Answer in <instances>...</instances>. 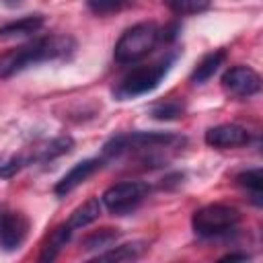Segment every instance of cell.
I'll return each instance as SVG.
<instances>
[{
	"instance_id": "cell-17",
	"label": "cell",
	"mask_w": 263,
	"mask_h": 263,
	"mask_svg": "<svg viewBox=\"0 0 263 263\" xmlns=\"http://www.w3.org/2000/svg\"><path fill=\"white\" fill-rule=\"evenodd\" d=\"M72 148H74V140L70 136H58L49 144H45L43 148H39V154L35 158L41 160V162H47V160H53V158H58L62 154H68Z\"/></svg>"
},
{
	"instance_id": "cell-15",
	"label": "cell",
	"mask_w": 263,
	"mask_h": 263,
	"mask_svg": "<svg viewBox=\"0 0 263 263\" xmlns=\"http://www.w3.org/2000/svg\"><path fill=\"white\" fill-rule=\"evenodd\" d=\"M45 18L41 14H29L23 16L18 21L6 23L4 27H0V37H16V35H31L35 31H39L43 27Z\"/></svg>"
},
{
	"instance_id": "cell-7",
	"label": "cell",
	"mask_w": 263,
	"mask_h": 263,
	"mask_svg": "<svg viewBox=\"0 0 263 263\" xmlns=\"http://www.w3.org/2000/svg\"><path fill=\"white\" fill-rule=\"evenodd\" d=\"M222 86L234 97H251L261 88V76L249 66H232L222 74Z\"/></svg>"
},
{
	"instance_id": "cell-23",
	"label": "cell",
	"mask_w": 263,
	"mask_h": 263,
	"mask_svg": "<svg viewBox=\"0 0 263 263\" xmlns=\"http://www.w3.org/2000/svg\"><path fill=\"white\" fill-rule=\"evenodd\" d=\"M245 261V259H249V255L247 253H228V255H224L220 261Z\"/></svg>"
},
{
	"instance_id": "cell-22",
	"label": "cell",
	"mask_w": 263,
	"mask_h": 263,
	"mask_svg": "<svg viewBox=\"0 0 263 263\" xmlns=\"http://www.w3.org/2000/svg\"><path fill=\"white\" fill-rule=\"evenodd\" d=\"M23 158H10V160H6V162H2L0 164V177H4V179H8V177H12L14 173H18L21 171V166H23Z\"/></svg>"
},
{
	"instance_id": "cell-11",
	"label": "cell",
	"mask_w": 263,
	"mask_h": 263,
	"mask_svg": "<svg viewBox=\"0 0 263 263\" xmlns=\"http://www.w3.org/2000/svg\"><path fill=\"white\" fill-rule=\"evenodd\" d=\"M70 236H72V228H70L68 224H60V226H55V228L49 232V236L45 238L43 247H41L39 261H53V259L60 255V251L68 245Z\"/></svg>"
},
{
	"instance_id": "cell-19",
	"label": "cell",
	"mask_w": 263,
	"mask_h": 263,
	"mask_svg": "<svg viewBox=\"0 0 263 263\" xmlns=\"http://www.w3.org/2000/svg\"><path fill=\"white\" fill-rule=\"evenodd\" d=\"M119 238V232L115 228H101L92 234H88L82 240V249L86 251H101V249H109L113 247V242Z\"/></svg>"
},
{
	"instance_id": "cell-21",
	"label": "cell",
	"mask_w": 263,
	"mask_h": 263,
	"mask_svg": "<svg viewBox=\"0 0 263 263\" xmlns=\"http://www.w3.org/2000/svg\"><path fill=\"white\" fill-rule=\"evenodd\" d=\"M86 6L92 14L105 16V14H113L123 8H129L132 0H86Z\"/></svg>"
},
{
	"instance_id": "cell-2",
	"label": "cell",
	"mask_w": 263,
	"mask_h": 263,
	"mask_svg": "<svg viewBox=\"0 0 263 263\" xmlns=\"http://www.w3.org/2000/svg\"><path fill=\"white\" fill-rule=\"evenodd\" d=\"M171 64H173V58H164V60H158L154 64L134 68L113 88L115 99L127 101V99H134V97H140V95H146V92L154 90L160 84V80L168 74Z\"/></svg>"
},
{
	"instance_id": "cell-3",
	"label": "cell",
	"mask_w": 263,
	"mask_h": 263,
	"mask_svg": "<svg viewBox=\"0 0 263 263\" xmlns=\"http://www.w3.org/2000/svg\"><path fill=\"white\" fill-rule=\"evenodd\" d=\"M183 142V138L171 132H132V134H117L105 142L103 154L105 158H117L125 152L136 150H156V148H171L173 144Z\"/></svg>"
},
{
	"instance_id": "cell-9",
	"label": "cell",
	"mask_w": 263,
	"mask_h": 263,
	"mask_svg": "<svg viewBox=\"0 0 263 263\" xmlns=\"http://www.w3.org/2000/svg\"><path fill=\"white\" fill-rule=\"evenodd\" d=\"M205 144L212 148H220V150H228V148H240L245 144H249L251 136L245 127L236 125V123H222L216 127H210L205 132Z\"/></svg>"
},
{
	"instance_id": "cell-10",
	"label": "cell",
	"mask_w": 263,
	"mask_h": 263,
	"mask_svg": "<svg viewBox=\"0 0 263 263\" xmlns=\"http://www.w3.org/2000/svg\"><path fill=\"white\" fill-rule=\"evenodd\" d=\"M101 168V160L99 158H86V160H80L76 162L53 187V193L55 195H66L70 191H74L78 185H82L90 175H95L97 171Z\"/></svg>"
},
{
	"instance_id": "cell-6",
	"label": "cell",
	"mask_w": 263,
	"mask_h": 263,
	"mask_svg": "<svg viewBox=\"0 0 263 263\" xmlns=\"http://www.w3.org/2000/svg\"><path fill=\"white\" fill-rule=\"evenodd\" d=\"M150 187L144 181H121L111 185L109 189H105L101 203L115 216H123L129 214L132 210H136L144 197L148 195Z\"/></svg>"
},
{
	"instance_id": "cell-18",
	"label": "cell",
	"mask_w": 263,
	"mask_h": 263,
	"mask_svg": "<svg viewBox=\"0 0 263 263\" xmlns=\"http://www.w3.org/2000/svg\"><path fill=\"white\" fill-rule=\"evenodd\" d=\"M183 113H185V105L179 99H168V101L156 103L150 109V115L154 119H158V121H173V119L183 117Z\"/></svg>"
},
{
	"instance_id": "cell-8",
	"label": "cell",
	"mask_w": 263,
	"mask_h": 263,
	"mask_svg": "<svg viewBox=\"0 0 263 263\" xmlns=\"http://www.w3.org/2000/svg\"><path fill=\"white\" fill-rule=\"evenodd\" d=\"M29 232V220L21 212H4L0 216V249L16 251Z\"/></svg>"
},
{
	"instance_id": "cell-13",
	"label": "cell",
	"mask_w": 263,
	"mask_h": 263,
	"mask_svg": "<svg viewBox=\"0 0 263 263\" xmlns=\"http://www.w3.org/2000/svg\"><path fill=\"white\" fill-rule=\"evenodd\" d=\"M101 208H103V203H101L99 197H88L82 205H78V208L70 214V218H68L66 224H68L72 230L84 228V226H88L90 222H95V220L101 216Z\"/></svg>"
},
{
	"instance_id": "cell-1",
	"label": "cell",
	"mask_w": 263,
	"mask_h": 263,
	"mask_svg": "<svg viewBox=\"0 0 263 263\" xmlns=\"http://www.w3.org/2000/svg\"><path fill=\"white\" fill-rule=\"evenodd\" d=\"M76 49V41L68 35H47L25 45L12 47L0 53V80L14 76L16 72L49 60H62L72 55Z\"/></svg>"
},
{
	"instance_id": "cell-12",
	"label": "cell",
	"mask_w": 263,
	"mask_h": 263,
	"mask_svg": "<svg viewBox=\"0 0 263 263\" xmlns=\"http://www.w3.org/2000/svg\"><path fill=\"white\" fill-rule=\"evenodd\" d=\"M144 253H146V242H142V240H134V242L119 245V247H115V249L109 247V251L99 253L92 261H115V263H121V261H134V259H140Z\"/></svg>"
},
{
	"instance_id": "cell-14",
	"label": "cell",
	"mask_w": 263,
	"mask_h": 263,
	"mask_svg": "<svg viewBox=\"0 0 263 263\" xmlns=\"http://www.w3.org/2000/svg\"><path fill=\"white\" fill-rule=\"evenodd\" d=\"M224 60H226V51H224V49H216V51L203 55L201 62H199V64L195 66V70L191 72V82H193V84H203L205 80H210V78L216 74V70L222 66Z\"/></svg>"
},
{
	"instance_id": "cell-5",
	"label": "cell",
	"mask_w": 263,
	"mask_h": 263,
	"mask_svg": "<svg viewBox=\"0 0 263 263\" xmlns=\"http://www.w3.org/2000/svg\"><path fill=\"white\" fill-rule=\"evenodd\" d=\"M238 220H240V212L236 208L224 203H210L199 208L191 216V226L197 236L212 238L232 230L238 224Z\"/></svg>"
},
{
	"instance_id": "cell-20",
	"label": "cell",
	"mask_w": 263,
	"mask_h": 263,
	"mask_svg": "<svg viewBox=\"0 0 263 263\" xmlns=\"http://www.w3.org/2000/svg\"><path fill=\"white\" fill-rule=\"evenodd\" d=\"M175 14H197L212 6V0H162Z\"/></svg>"
},
{
	"instance_id": "cell-4",
	"label": "cell",
	"mask_w": 263,
	"mask_h": 263,
	"mask_svg": "<svg viewBox=\"0 0 263 263\" xmlns=\"http://www.w3.org/2000/svg\"><path fill=\"white\" fill-rule=\"evenodd\" d=\"M158 31L160 29L154 23H138V25L125 29L115 43V49H113L115 60L119 64H134V62L146 58L154 49L156 41L160 39Z\"/></svg>"
},
{
	"instance_id": "cell-16",
	"label": "cell",
	"mask_w": 263,
	"mask_h": 263,
	"mask_svg": "<svg viewBox=\"0 0 263 263\" xmlns=\"http://www.w3.org/2000/svg\"><path fill=\"white\" fill-rule=\"evenodd\" d=\"M236 185L249 191L255 205H261V195H263V173H261V168L242 171L240 175H236Z\"/></svg>"
}]
</instances>
